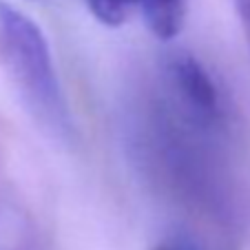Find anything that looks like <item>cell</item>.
Returning a JSON list of instances; mask_svg holds the SVG:
<instances>
[{"instance_id":"6da1fadb","label":"cell","mask_w":250,"mask_h":250,"mask_svg":"<svg viewBox=\"0 0 250 250\" xmlns=\"http://www.w3.org/2000/svg\"><path fill=\"white\" fill-rule=\"evenodd\" d=\"M0 64L33 122L56 140H66L73 124L47 36L36 20L5 0H0Z\"/></svg>"},{"instance_id":"5b68a950","label":"cell","mask_w":250,"mask_h":250,"mask_svg":"<svg viewBox=\"0 0 250 250\" xmlns=\"http://www.w3.org/2000/svg\"><path fill=\"white\" fill-rule=\"evenodd\" d=\"M235 7H237L241 29H244L246 42H248V49H250V0H235Z\"/></svg>"},{"instance_id":"8992f818","label":"cell","mask_w":250,"mask_h":250,"mask_svg":"<svg viewBox=\"0 0 250 250\" xmlns=\"http://www.w3.org/2000/svg\"><path fill=\"white\" fill-rule=\"evenodd\" d=\"M155 250H177V248H173V246H157Z\"/></svg>"},{"instance_id":"7a4b0ae2","label":"cell","mask_w":250,"mask_h":250,"mask_svg":"<svg viewBox=\"0 0 250 250\" xmlns=\"http://www.w3.org/2000/svg\"><path fill=\"white\" fill-rule=\"evenodd\" d=\"M170 91L177 95L182 113L204 128H222L226 124V102L210 71L190 53H177L168 62Z\"/></svg>"},{"instance_id":"3957f363","label":"cell","mask_w":250,"mask_h":250,"mask_svg":"<svg viewBox=\"0 0 250 250\" xmlns=\"http://www.w3.org/2000/svg\"><path fill=\"white\" fill-rule=\"evenodd\" d=\"M188 0H144V16L151 33L157 40L177 38L184 29Z\"/></svg>"},{"instance_id":"277c9868","label":"cell","mask_w":250,"mask_h":250,"mask_svg":"<svg viewBox=\"0 0 250 250\" xmlns=\"http://www.w3.org/2000/svg\"><path fill=\"white\" fill-rule=\"evenodd\" d=\"M86 9L104 27H122L140 9H144V0H84Z\"/></svg>"}]
</instances>
